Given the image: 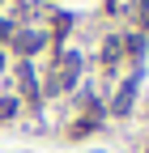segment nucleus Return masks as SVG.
<instances>
[{
    "label": "nucleus",
    "instance_id": "f257e3e1",
    "mask_svg": "<svg viewBox=\"0 0 149 153\" xmlns=\"http://www.w3.org/2000/svg\"><path fill=\"white\" fill-rule=\"evenodd\" d=\"M13 47L22 51V55H34V51L43 47V34H39V30H26V34H17V38H13Z\"/></svg>",
    "mask_w": 149,
    "mask_h": 153
},
{
    "label": "nucleus",
    "instance_id": "20e7f679",
    "mask_svg": "<svg viewBox=\"0 0 149 153\" xmlns=\"http://www.w3.org/2000/svg\"><path fill=\"white\" fill-rule=\"evenodd\" d=\"M4 38H9V22H0V43H4Z\"/></svg>",
    "mask_w": 149,
    "mask_h": 153
},
{
    "label": "nucleus",
    "instance_id": "f03ea898",
    "mask_svg": "<svg viewBox=\"0 0 149 153\" xmlns=\"http://www.w3.org/2000/svg\"><path fill=\"white\" fill-rule=\"evenodd\" d=\"M132 98H136V81H128L115 94V106H111V111H115V115H128V111H132Z\"/></svg>",
    "mask_w": 149,
    "mask_h": 153
},
{
    "label": "nucleus",
    "instance_id": "7ed1b4c3",
    "mask_svg": "<svg viewBox=\"0 0 149 153\" xmlns=\"http://www.w3.org/2000/svg\"><path fill=\"white\" fill-rule=\"evenodd\" d=\"M22 89L30 94V98H39V85H34V68L30 64H22Z\"/></svg>",
    "mask_w": 149,
    "mask_h": 153
}]
</instances>
